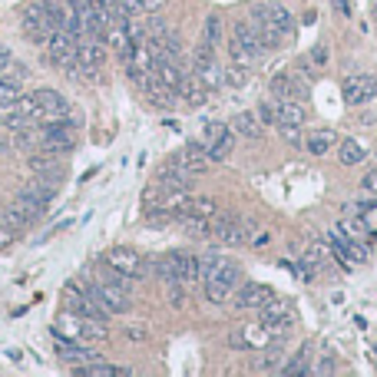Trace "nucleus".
<instances>
[{
  "label": "nucleus",
  "mask_w": 377,
  "mask_h": 377,
  "mask_svg": "<svg viewBox=\"0 0 377 377\" xmlns=\"http://www.w3.org/2000/svg\"><path fill=\"white\" fill-rule=\"evenodd\" d=\"M258 321L271 331V334H275V338H281V334H285V331L295 324V305L271 295V298L258 308Z\"/></svg>",
  "instance_id": "6"
},
{
  "label": "nucleus",
  "mask_w": 377,
  "mask_h": 377,
  "mask_svg": "<svg viewBox=\"0 0 377 377\" xmlns=\"http://www.w3.org/2000/svg\"><path fill=\"white\" fill-rule=\"evenodd\" d=\"M53 331H57V334H67V338H73V341H83V344H89V341H103V338H109L106 328H103V321H99V318L73 315V311H63V315L57 318V324H53Z\"/></svg>",
  "instance_id": "2"
},
{
  "label": "nucleus",
  "mask_w": 377,
  "mask_h": 377,
  "mask_svg": "<svg viewBox=\"0 0 377 377\" xmlns=\"http://www.w3.org/2000/svg\"><path fill=\"white\" fill-rule=\"evenodd\" d=\"M4 219H7V222L13 225V229H17V232H23V229H30V225H33V222H30L27 215L20 212V209H17V205H13V202H10L7 209H4Z\"/></svg>",
  "instance_id": "29"
},
{
  "label": "nucleus",
  "mask_w": 377,
  "mask_h": 377,
  "mask_svg": "<svg viewBox=\"0 0 377 377\" xmlns=\"http://www.w3.org/2000/svg\"><path fill=\"white\" fill-rule=\"evenodd\" d=\"M229 53H232V60L235 63H242V67H255V63L261 60L258 50H251L248 43H242V40H235V37H229Z\"/></svg>",
  "instance_id": "25"
},
{
  "label": "nucleus",
  "mask_w": 377,
  "mask_h": 377,
  "mask_svg": "<svg viewBox=\"0 0 377 377\" xmlns=\"http://www.w3.org/2000/svg\"><path fill=\"white\" fill-rule=\"evenodd\" d=\"M278 133H281V139H285V143H291V146L305 143V139H301V126H278Z\"/></svg>",
  "instance_id": "33"
},
{
  "label": "nucleus",
  "mask_w": 377,
  "mask_h": 377,
  "mask_svg": "<svg viewBox=\"0 0 377 377\" xmlns=\"http://www.w3.org/2000/svg\"><path fill=\"white\" fill-rule=\"evenodd\" d=\"M126 338L129 341H146V324H129V328H126Z\"/></svg>",
  "instance_id": "38"
},
{
  "label": "nucleus",
  "mask_w": 377,
  "mask_h": 377,
  "mask_svg": "<svg viewBox=\"0 0 377 377\" xmlns=\"http://www.w3.org/2000/svg\"><path fill=\"white\" fill-rule=\"evenodd\" d=\"M77 374H87V377H113V374H129V371H119L113 364H83L77 368Z\"/></svg>",
  "instance_id": "27"
},
{
  "label": "nucleus",
  "mask_w": 377,
  "mask_h": 377,
  "mask_svg": "<svg viewBox=\"0 0 377 377\" xmlns=\"http://www.w3.org/2000/svg\"><path fill=\"white\" fill-rule=\"evenodd\" d=\"M143 93L149 97V103L159 109H173L175 106V89L173 87H165L159 77H149V83L143 87Z\"/></svg>",
  "instance_id": "22"
},
{
  "label": "nucleus",
  "mask_w": 377,
  "mask_h": 377,
  "mask_svg": "<svg viewBox=\"0 0 377 377\" xmlns=\"http://www.w3.org/2000/svg\"><path fill=\"white\" fill-rule=\"evenodd\" d=\"M202 40L205 43H219V40H222V20L215 17V13H209V17H205V30H202Z\"/></svg>",
  "instance_id": "28"
},
{
  "label": "nucleus",
  "mask_w": 377,
  "mask_h": 377,
  "mask_svg": "<svg viewBox=\"0 0 377 377\" xmlns=\"http://www.w3.org/2000/svg\"><path fill=\"white\" fill-rule=\"evenodd\" d=\"M33 99H37V119H40V126L53 123V119H60V116H70V103L63 99V93H57V89H37V93H33Z\"/></svg>",
  "instance_id": "14"
},
{
  "label": "nucleus",
  "mask_w": 377,
  "mask_h": 377,
  "mask_svg": "<svg viewBox=\"0 0 377 377\" xmlns=\"http://www.w3.org/2000/svg\"><path fill=\"white\" fill-rule=\"evenodd\" d=\"M205 153H209V159L212 163H222V159H229L232 155V146H235V133L232 126L225 123H209L205 126Z\"/></svg>",
  "instance_id": "12"
},
{
  "label": "nucleus",
  "mask_w": 377,
  "mask_h": 377,
  "mask_svg": "<svg viewBox=\"0 0 377 377\" xmlns=\"http://www.w3.org/2000/svg\"><path fill=\"white\" fill-rule=\"evenodd\" d=\"M43 47H47V60L57 70H73V67H77V47H80L77 33L57 27L53 33H50V40L43 43Z\"/></svg>",
  "instance_id": "5"
},
{
  "label": "nucleus",
  "mask_w": 377,
  "mask_h": 377,
  "mask_svg": "<svg viewBox=\"0 0 377 377\" xmlns=\"http://www.w3.org/2000/svg\"><path fill=\"white\" fill-rule=\"evenodd\" d=\"M20 27H23V33H27L30 40L47 43L50 33L57 30V23H53V17H50V10L43 7V4H30V7L23 10V17H20Z\"/></svg>",
  "instance_id": "9"
},
{
  "label": "nucleus",
  "mask_w": 377,
  "mask_h": 377,
  "mask_svg": "<svg viewBox=\"0 0 377 377\" xmlns=\"http://www.w3.org/2000/svg\"><path fill=\"white\" fill-rule=\"evenodd\" d=\"M17 97H23V67L4 70V77H0V109L10 106Z\"/></svg>",
  "instance_id": "19"
},
{
  "label": "nucleus",
  "mask_w": 377,
  "mask_h": 377,
  "mask_svg": "<svg viewBox=\"0 0 377 377\" xmlns=\"http://www.w3.org/2000/svg\"><path fill=\"white\" fill-rule=\"evenodd\" d=\"M192 73L199 80H202L209 89H219L225 83V77H222V67H219V60H215V47L212 43H205V40H199L192 47Z\"/></svg>",
  "instance_id": "4"
},
{
  "label": "nucleus",
  "mask_w": 377,
  "mask_h": 377,
  "mask_svg": "<svg viewBox=\"0 0 377 377\" xmlns=\"http://www.w3.org/2000/svg\"><path fill=\"white\" fill-rule=\"evenodd\" d=\"M159 199H163V189H159V182L153 179V182L146 185V192H143V212H146V215L153 212L155 205H159Z\"/></svg>",
  "instance_id": "30"
},
{
  "label": "nucleus",
  "mask_w": 377,
  "mask_h": 377,
  "mask_svg": "<svg viewBox=\"0 0 377 377\" xmlns=\"http://www.w3.org/2000/svg\"><path fill=\"white\" fill-rule=\"evenodd\" d=\"M13 239H17V229H13V225L0 215V248H10V245H13Z\"/></svg>",
  "instance_id": "32"
},
{
  "label": "nucleus",
  "mask_w": 377,
  "mask_h": 377,
  "mask_svg": "<svg viewBox=\"0 0 377 377\" xmlns=\"http://www.w3.org/2000/svg\"><path fill=\"white\" fill-rule=\"evenodd\" d=\"M361 185H364V192H374L377 195V169H371V173L361 179Z\"/></svg>",
  "instance_id": "39"
},
{
  "label": "nucleus",
  "mask_w": 377,
  "mask_h": 377,
  "mask_svg": "<svg viewBox=\"0 0 377 377\" xmlns=\"http://www.w3.org/2000/svg\"><path fill=\"white\" fill-rule=\"evenodd\" d=\"M229 126H232V133L242 136V139H261V133H265V123L258 119V113H235V116L229 119Z\"/></svg>",
  "instance_id": "20"
},
{
  "label": "nucleus",
  "mask_w": 377,
  "mask_h": 377,
  "mask_svg": "<svg viewBox=\"0 0 377 377\" xmlns=\"http://www.w3.org/2000/svg\"><path fill=\"white\" fill-rule=\"evenodd\" d=\"M338 159L344 165H361L368 159V149L361 143H354V139H338Z\"/></svg>",
  "instance_id": "24"
},
{
  "label": "nucleus",
  "mask_w": 377,
  "mask_h": 377,
  "mask_svg": "<svg viewBox=\"0 0 377 377\" xmlns=\"http://www.w3.org/2000/svg\"><path fill=\"white\" fill-rule=\"evenodd\" d=\"M377 97V77L371 73H351V77L341 80V99L348 106H364Z\"/></svg>",
  "instance_id": "8"
},
{
  "label": "nucleus",
  "mask_w": 377,
  "mask_h": 377,
  "mask_svg": "<svg viewBox=\"0 0 377 377\" xmlns=\"http://www.w3.org/2000/svg\"><path fill=\"white\" fill-rule=\"evenodd\" d=\"M173 169H179V173H189V175H202L209 165H212V159H209V153H205L202 143H189L185 149H179V153L169 155V163Z\"/></svg>",
  "instance_id": "11"
},
{
  "label": "nucleus",
  "mask_w": 377,
  "mask_h": 377,
  "mask_svg": "<svg viewBox=\"0 0 377 377\" xmlns=\"http://www.w3.org/2000/svg\"><path fill=\"white\" fill-rule=\"evenodd\" d=\"M295 77H301L305 83H311V80H315V70H311V60L308 57L298 60V67H295Z\"/></svg>",
  "instance_id": "35"
},
{
  "label": "nucleus",
  "mask_w": 377,
  "mask_h": 377,
  "mask_svg": "<svg viewBox=\"0 0 377 377\" xmlns=\"http://www.w3.org/2000/svg\"><path fill=\"white\" fill-rule=\"evenodd\" d=\"M175 97H182V103L189 109H199V106H205V99H209V87H205L195 73L185 70V77H182V83H179V89H175Z\"/></svg>",
  "instance_id": "17"
},
{
  "label": "nucleus",
  "mask_w": 377,
  "mask_h": 377,
  "mask_svg": "<svg viewBox=\"0 0 377 377\" xmlns=\"http://www.w3.org/2000/svg\"><path fill=\"white\" fill-rule=\"evenodd\" d=\"M308 60H311V63H318V67H324V63H328V47H324V43H318V47L308 53Z\"/></svg>",
  "instance_id": "36"
},
{
  "label": "nucleus",
  "mask_w": 377,
  "mask_h": 377,
  "mask_svg": "<svg viewBox=\"0 0 377 377\" xmlns=\"http://www.w3.org/2000/svg\"><path fill=\"white\" fill-rule=\"evenodd\" d=\"M63 308L73 311V315H87V318H109V311L99 305L97 298H93V291L83 288V285H67V291H63Z\"/></svg>",
  "instance_id": "7"
},
{
  "label": "nucleus",
  "mask_w": 377,
  "mask_h": 377,
  "mask_svg": "<svg viewBox=\"0 0 377 377\" xmlns=\"http://www.w3.org/2000/svg\"><path fill=\"white\" fill-rule=\"evenodd\" d=\"M248 20L251 23H258V27H265V30H271V33H278L281 40L295 33V17H291L281 4H265V0H261V4L251 7Z\"/></svg>",
  "instance_id": "3"
},
{
  "label": "nucleus",
  "mask_w": 377,
  "mask_h": 377,
  "mask_svg": "<svg viewBox=\"0 0 377 377\" xmlns=\"http://www.w3.org/2000/svg\"><path fill=\"white\" fill-rule=\"evenodd\" d=\"M222 77H225V83H229V87L242 89L245 83H248V67H242V63H235V60H232V67H225Z\"/></svg>",
  "instance_id": "26"
},
{
  "label": "nucleus",
  "mask_w": 377,
  "mask_h": 377,
  "mask_svg": "<svg viewBox=\"0 0 377 377\" xmlns=\"http://www.w3.org/2000/svg\"><path fill=\"white\" fill-rule=\"evenodd\" d=\"M219 212H222V205L212 195H189L179 209V219H215Z\"/></svg>",
  "instance_id": "18"
},
{
  "label": "nucleus",
  "mask_w": 377,
  "mask_h": 377,
  "mask_svg": "<svg viewBox=\"0 0 377 377\" xmlns=\"http://www.w3.org/2000/svg\"><path fill=\"white\" fill-rule=\"evenodd\" d=\"M275 291L268 288V285H258V281H242L239 285V291L232 295V301H235V308L239 311H258L265 301L271 298Z\"/></svg>",
  "instance_id": "15"
},
{
  "label": "nucleus",
  "mask_w": 377,
  "mask_h": 377,
  "mask_svg": "<svg viewBox=\"0 0 377 377\" xmlns=\"http://www.w3.org/2000/svg\"><path fill=\"white\" fill-rule=\"evenodd\" d=\"M371 17L377 20V0H374V4H371Z\"/></svg>",
  "instance_id": "41"
},
{
  "label": "nucleus",
  "mask_w": 377,
  "mask_h": 377,
  "mask_svg": "<svg viewBox=\"0 0 377 377\" xmlns=\"http://www.w3.org/2000/svg\"><path fill=\"white\" fill-rule=\"evenodd\" d=\"M258 119L261 123H271L275 126V119H278V99L271 97V99H261L258 103Z\"/></svg>",
  "instance_id": "31"
},
{
  "label": "nucleus",
  "mask_w": 377,
  "mask_h": 377,
  "mask_svg": "<svg viewBox=\"0 0 377 377\" xmlns=\"http://www.w3.org/2000/svg\"><path fill=\"white\" fill-rule=\"evenodd\" d=\"M239 285H242V268H239L235 261L222 258L215 265L212 275L205 278V298L212 301V305H225V301H232Z\"/></svg>",
  "instance_id": "1"
},
{
  "label": "nucleus",
  "mask_w": 377,
  "mask_h": 377,
  "mask_svg": "<svg viewBox=\"0 0 377 377\" xmlns=\"http://www.w3.org/2000/svg\"><path fill=\"white\" fill-rule=\"evenodd\" d=\"M103 265L113 271H119V275H126V278H143L146 275V261L139 251L133 248H109L106 255H103Z\"/></svg>",
  "instance_id": "13"
},
{
  "label": "nucleus",
  "mask_w": 377,
  "mask_h": 377,
  "mask_svg": "<svg viewBox=\"0 0 377 377\" xmlns=\"http://www.w3.org/2000/svg\"><path fill=\"white\" fill-rule=\"evenodd\" d=\"M305 123V106L298 99H278V119L275 126H301Z\"/></svg>",
  "instance_id": "23"
},
{
  "label": "nucleus",
  "mask_w": 377,
  "mask_h": 377,
  "mask_svg": "<svg viewBox=\"0 0 377 377\" xmlns=\"http://www.w3.org/2000/svg\"><path fill=\"white\" fill-rule=\"evenodd\" d=\"M87 288L93 291V298H97L99 305H103V308L109 311V315H123V311H129V291L119 288L116 281H109V278H103V281H89Z\"/></svg>",
  "instance_id": "10"
},
{
  "label": "nucleus",
  "mask_w": 377,
  "mask_h": 377,
  "mask_svg": "<svg viewBox=\"0 0 377 377\" xmlns=\"http://www.w3.org/2000/svg\"><path fill=\"white\" fill-rule=\"evenodd\" d=\"M139 7H143V13H153V10L163 7V0H139Z\"/></svg>",
  "instance_id": "40"
},
{
  "label": "nucleus",
  "mask_w": 377,
  "mask_h": 377,
  "mask_svg": "<svg viewBox=\"0 0 377 377\" xmlns=\"http://www.w3.org/2000/svg\"><path fill=\"white\" fill-rule=\"evenodd\" d=\"M53 351H57L60 361H70V364H77V361H99V354L89 344L73 341L67 334H57V331H53Z\"/></svg>",
  "instance_id": "16"
},
{
  "label": "nucleus",
  "mask_w": 377,
  "mask_h": 377,
  "mask_svg": "<svg viewBox=\"0 0 377 377\" xmlns=\"http://www.w3.org/2000/svg\"><path fill=\"white\" fill-rule=\"evenodd\" d=\"M301 146H305L311 155H328L331 149H338V133H334V129H315V133L305 136Z\"/></svg>",
  "instance_id": "21"
},
{
  "label": "nucleus",
  "mask_w": 377,
  "mask_h": 377,
  "mask_svg": "<svg viewBox=\"0 0 377 377\" xmlns=\"http://www.w3.org/2000/svg\"><path fill=\"white\" fill-rule=\"evenodd\" d=\"M258 371H281V351H268L265 361L258 364Z\"/></svg>",
  "instance_id": "34"
},
{
  "label": "nucleus",
  "mask_w": 377,
  "mask_h": 377,
  "mask_svg": "<svg viewBox=\"0 0 377 377\" xmlns=\"http://www.w3.org/2000/svg\"><path fill=\"white\" fill-rule=\"evenodd\" d=\"M308 261L311 265H328V251L321 248V245H315V248L308 251Z\"/></svg>",
  "instance_id": "37"
}]
</instances>
